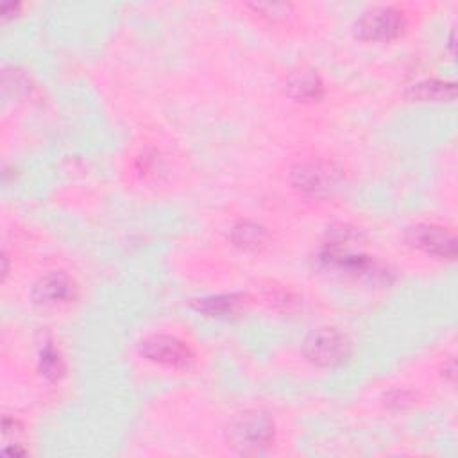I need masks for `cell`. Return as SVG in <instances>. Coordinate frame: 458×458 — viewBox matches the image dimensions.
I'll return each instance as SVG.
<instances>
[{
  "mask_svg": "<svg viewBox=\"0 0 458 458\" xmlns=\"http://www.w3.org/2000/svg\"><path fill=\"white\" fill-rule=\"evenodd\" d=\"M30 297L43 310H59L79 297V283L66 270H48L34 281Z\"/></svg>",
  "mask_w": 458,
  "mask_h": 458,
  "instance_id": "8",
  "label": "cell"
},
{
  "mask_svg": "<svg viewBox=\"0 0 458 458\" xmlns=\"http://www.w3.org/2000/svg\"><path fill=\"white\" fill-rule=\"evenodd\" d=\"M302 356L317 367L333 369L344 365L352 354L351 338L335 326L311 329L301 345Z\"/></svg>",
  "mask_w": 458,
  "mask_h": 458,
  "instance_id": "4",
  "label": "cell"
},
{
  "mask_svg": "<svg viewBox=\"0 0 458 458\" xmlns=\"http://www.w3.org/2000/svg\"><path fill=\"white\" fill-rule=\"evenodd\" d=\"M404 98L419 104H447L456 98V84L444 79H422L406 88Z\"/></svg>",
  "mask_w": 458,
  "mask_h": 458,
  "instance_id": "10",
  "label": "cell"
},
{
  "mask_svg": "<svg viewBox=\"0 0 458 458\" xmlns=\"http://www.w3.org/2000/svg\"><path fill=\"white\" fill-rule=\"evenodd\" d=\"M404 242L431 258L453 261L456 258V236L454 231L435 224V222H419L406 229Z\"/></svg>",
  "mask_w": 458,
  "mask_h": 458,
  "instance_id": "7",
  "label": "cell"
},
{
  "mask_svg": "<svg viewBox=\"0 0 458 458\" xmlns=\"http://www.w3.org/2000/svg\"><path fill=\"white\" fill-rule=\"evenodd\" d=\"M134 170L141 179H157L166 170L165 156L156 148H145L136 156Z\"/></svg>",
  "mask_w": 458,
  "mask_h": 458,
  "instance_id": "14",
  "label": "cell"
},
{
  "mask_svg": "<svg viewBox=\"0 0 458 458\" xmlns=\"http://www.w3.org/2000/svg\"><path fill=\"white\" fill-rule=\"evenodd\" d=\"M247 304L243 293H218L191 301V308L208 317H229L240 313Z\"/></svg>",
  "mask_w": 458,
  "mask_h": 458,
  "instance_id": "12",
  "label": "cell"
},
{
  "mask_svg": "<svg viewBox=\"0 0 458 458\" xmlns=\"http://www.w3.org/2000/svg\"><path fill=\"white\" fill-rule=\"evenodd\" d=\"M444 372H442V376L444 377H447L451 383L454 381V370H456V367H454V358H449L445 363H444V369H442Z\"/></svg>",
  "mask_w": 458,
  "mask_h": 458,
  "instance_id": "18",
  "label": "cell"
},
{
  "mask_svg": "<svg viewBox=\"0 0 458 458\" xmlns=\"http://www.w3.org/2000/svg\"><path fill=\"white\" fill-rule=\"evenodd\" d=\"M318 261L329 270L342 272L345 276L363 279L374 284H385L392 277L388 267L383 265L379 259L369 254L352 252L347 245H342L340 242L326 243V247L318 254Z\"/></svg>",
  "mask_w": 458,
  "mask_h": 458,
  "instance_id": "3",
  "label": "cell"
},
{
  "mask_svg": "<svg viewBox=\"0 0 458 458\" xmlns=\"http://www.w3.org/2000/svg\"><path fill=\"white\" fill-rule=\"evenodd\" d=\"M234 247L245 252H261L270 245L268 229L254 220H238L229 234Z\"/></svg>",
  "mask_w": 458,
  "mask_h": 458,
  "instance_id": "11",
  "label": "cell"
},
{
  "mask_svg": "<svg viewBox=\"0 0 458 458\" xmlns=\"http://www.w3.org/2000/svg\"><path fill=\"white\" fill-rule=\"evenodd\" d=\"M284 88L290 98L302 104H315L324 98L326 86L322 77L313 68H297L288 73Z\"/></svg>",
  "mask_w": 458,
  "mask_h": 458,
  "instance_id": "9",
  "label": "cell"
},
{
  "mask_svg": "<svg viewBox=\"0 0 458 458\" xmlns=\"http://www.w3.org/2000/svg\"><path fill=\"white\" fill-rule=\"evenodd\" d=\"M408 27V16L395 5H376L354 21V34L363 41L385 43L397 39Z\"/></svg>",
  "mask_w": 458,
  "mask_h": 458,
  "instance_id": "5",
  "label": "cell"
},
{
  "mask_svg": "<svg viewBox=\"0 0 458 458\" xmlns=\"http://www.w3.org/2000/svg\"><path fill=\"white\" fill-rule=\"evenodd\" d=\"M263 297H265V301L272 308L281 310V311H292V310H295L299 306V297L292 290H288V288H284L281 284H268V286H265Z\"/></svg>",
  "mask_w": 458,
  "mask_h": 458,
  "instance_id": "16",
  "label": "cell"
},
{
  "mask_svg": "<svg viewBox=\"0 0 458 458\" xmlns=\"http://www.w3.org/2000/svg\"><path fill=\"white\" fill-rule=\"evenodd\" d=\"M276 440L274 419L263 410H243L227 426V442L240 454H261Z\"/></svg>",
  "mask_w": 458,
  "mask_h": 458,
  "instance_id": "2",
  "label": "cell"
},
{
  "mask_svg": "<svg viewBox=\"0 0 458 458\" xmlns=\"http://www.w3.org/2000/svg\"><path fill=\"white\" fill-rule=\"evenodd\" d=\"M247 9L270 25L286 23L293 16V4L288 2H254L247 4Z\"/></svg>",
  "mask_w": 458,
  "mask_h": 458,
  "instance_id": "13",
  "label": "cell"
},
{
  "mask_svg": "<svg viewBox=\"0 0 458 458\" xmlns=\"http://www.w3.org/2000/svg\"><path fill=\"white\" fill-rule=\"evenodd\" d=\"M288 182L297 193L324 200L336 195L342 188L344 170L331 159L306 157L292 163L288 168Z\"/></svg>",
  "mask_w": 458,
  "mask_h": 458,
  "instance_id": "1",
  "label": "cell"
},
{
  "mask_svg": "<svg viewBox=\"0 0 458 458\" xmlns=\"http://www.w3.org/2000/svg\"><path fill=\"white\" fill-rule=\"evenodd\" d=\"M138 352L147 361L166 369H188L195 361L191 345L168 333H152L145 336L138 345Z\"/></svg>",
  "mask_w": 458,
  "mask_h": 458,
  "instance_id": "6",
  "label": "cell"
},
{
  "mask_svg": "<svg viewBox=\"0 0 458 458\" xmlns=\"http://www.w3.org/2000/svg\"><path fill=\"white\" fill-rule=\"evenodd\" d=\"M411 403H413V395L408 390L395 388V390H392V392H388L385 395V404L390 406V408H404V406H408Z\"/></svg>",
  "mask_w": 458,
  "mask_h": 458,
  "instance_id": "17",
  "label": "cell"
},
{
  "mask_svg": "<svg viewBox=\"0 0 458 458\" xmlns=\"http://www.w3.org/2000/svg\"><path fill=\"white\" fill-rule=\"evenodd\" d=\"M39 372L48 381H59L66 374V361L52 344H47L39 354Z\"/></svg>",
  "mask_w": 458,
  "mask_h": 458,
  "instance_id": "15",
  "label": "cell"
}]
</instances>
